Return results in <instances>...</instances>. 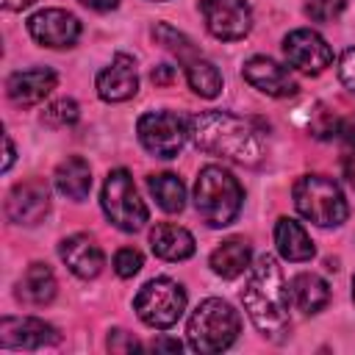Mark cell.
<instances>
[{
    "label": "cell",
    "instance_id": "obj_12",
    "mask_svg": "<svg viewBox=\"0 0 355 355\" xmlns=\"http://www.w3.org/2000/svg\"><path fill=\"white\" fill-rule=\"evenodd\" d=\"M58 330L36 316H3L0 319V347L6 349H42L58 344Z\"/></svg>",
    "mask_w": 355,
    "mask_h": 355
},
{
    "label": "cell",
    "instance_id": "obj_16",
    "mask_svg": "<svg viewBox=\"0 0 355 355\" xmlns=\"http://www.w3.org/2000/svg\"><path fill=\"white\" fill-rule=\"evenodd\" d=\"M58 255L61 261L67 263V269L83 280L89 277H97L105 266V255L100 250V244L86 236V233H75V236H67L61 244H58Z\"/></svg>",
    "mask_w": 355,
    "mask_h": 355
},
{
    "label": "cell",
    "instance_id": "obj_30",
    "mask_svg": "<svg viewBox=\"0 0 355 355\" xmlns=\"http://www.w3.org/2000/svg\"><path fill=\"white\" fill-rule=\"evenodd\" d=\"M338 78H341V83L349 92H355V47H349L341 55V61H338Z\"/></svg>",
    "mask_w": 355,
    "mask_h": 355
},
{
    "label": "cell",
    "instance_id": "obj_33",
    "mask_svg": "<svg viewBox=\"0 0 355 355\" xmlns=\"http://www.w3.org/2000/svg\"><path fill=\"white\" fill-rule=\"evenodd\" d=\"M78 3H83L86 8H94V11H111V8H116L119 0H78Z\"/></svg>",
    "mask_w": 355,
    "mask_h": 355
},
{
    "label": "cell",
    "instance_id": "obj_13",
    "mask_svg": "<svg viewBox=\"0 0 355 355\" xmlns=\"http://www.w3.org/2000/svg\"><path fill=\"white\" fill-rule=\"evenodd\" d=\"M50 211V191L42 180L17 183L6 200V214L14 225H39Z\"/></svg>",
    "mask_w": 355,
    "mask_h": 355
},
{
    "label": "cell",
    "instance_id": "obj_36",
    "mask_svg": "<svg viewBox=\"0 0 355 355\" xmlns=\"http://www.w3.org/2000/svg\"><path fill=\"white\" fill-rule=\"evenodd\" d=\"M36 0H3V6L8 8V11H22V8H28V6H33Z\"/></svg>",
    "mask_w": 355,
    "mask_h": 355
},
{
    "label": "cell",
    "instance_id": "obj_6",
    "mask_svg": "<svg viewBox=\"0 0 355 355\" xmlns=\"http://www.w3.org/2000/svg\"><path fill=\"white\" fill-rule=\"evenodd\" d=\"M133 308H136L139 319L147 327L166 330V327H172L183 316V311H186V291H183L180 283H175L169 277H153L133 297Z\"/></svg>",
    "mask_w": 355,
    "mask_h": 355
},
{
    "label": "cell",
    "instance_id": "obj_2",
    "mask_svg": "<svg viewBox=\"0 0 355 355\" xmlns=\"http://www.w3.org/2000/svg\"><path fill=\"white\" fill-rule=\"evenodd\" d=\"M288 297L291 288L286 286L277 261L272 255H261L247 272L241 302L252 324L272 341H280L291 327Z\"/></svg>",
    "mask_w": 355,
    "mask_h": 355
},
{
    "label": "cell",
    "instance_id": "obj_35",
    "mask_svg": "<svg viewBox=\"0 0 355 355\" xmlns=\"http://www.w3.org/2000/svg\"><path fill=\"white\" fill-rule=\"evenodd\" d=\"M3 141H6V161H3V169L8 172V169H11V164H14V144H11V139H8V136H3Z\"/></svg>",
    "mask_w": 355,
    "mask_h": 355
},
{
    "label": "cell",
    "instance_id": "obj_11",
    "mask_svg": "<svg viewBox=\"0 0 355 355\" xmlns=\"http://www.w3.org/2000/svg\"><path fill=\"white\" fill-rule=\"evenodd\" d=\"M28 33L42 47H72L80 36V22L64 8H42L28 19Z\"/></svg>",
    "mask_w": 355,
    "mask_h": 355
},
{
    "label": "cell",
    "instance_id": "obj_15",
    "mask_svg": "<svg viewBox=\"0 0 355 355\" xmlns=\"http://www.w3.org/2000/svg\"><path fill=\"white\" fill-rule=\"evenodd\" d=\"M136 89H139L136 61L128 53H116L111 64L97 75V94L105 103H125L136 94Z\"/></svg>",
    "mask_w": 355,
    "mask_h": 355
},
{
    "label": "cell",
    "instance_id": "obj_10",
    "mask_svg": "<svg viewBox=\"0 0 355 355\" xmlns=\"http://www.w3.org/2000/svg\"><path fill=\"white\" fill-rule=\"evenodd\" d=\"M283 55L288 67L305 72V75H319L333 64V50L330 44L311 28H297L283 39Z\"/></svg>",
    "mask_w": 355,
    "mask_h": 355
},
{
    "label": "cell",
    "instance_id": "obj_25",
    "mask_svg": "<svg viewBox=\"0 0 355 355\" xmlns=\"http://www.w3.org/2000/svg\"><path fill=\"white\" fill-rule=\"evenodd\" d=\"M186 80H189L191 92L200 94V97H205V100H211V97H216L222 92V75H219V69L208 58H200V55L186 64Z\"/></svg>",
    "mask_w": 355,
    "mask_h": 355
},
{
    "label": "cell",
    "instance_id": "obj_29",
    "mask_svg": "<svg viewBox=\"0 0 355 355\" xmlns=\"http://www.w3.org/2000/svg\"><path fill=\"white\" fill-rule=\"evenodd\" d=\"M139 269H141V252H139V250L122 247V250L114 255V272H116L119 277H133Z\"/></svg>",
    "mask_w": 355,
    "mask_h": 355
},
{
    "label": "cell",
    "instance_id": "obj_5",
    "mask_svg": "<svg viewBox=\"0 0 355 355\" xmlns=\"http://www.w3.org/2000/svg\"><path fill=\"white\" fill-rule=\"evenodd\" d=\"M291 197L297 211L319 227H338L349 214L344 191L333 178H324V175H302L294 183Z\"/></svg>",
    "mask_w": 355,
    "mask_h": 355
},
{
    "label": "cell",
    "instance_id": "obj_3",
    "mask_svg": "<svg viewBox=\"0 0 355 355\" xmlns=\"http://www.w3.org/2000/svg\"><path fill=\"white\" fill-rule=\"evenodd\" d=\"M244 202V189L236 175L225 166H202L194 183V208L208 227L230 225Z\"/></svg>",
    "mask_w": 355,
    "mask_h": 355
},
{
    "label": "cell",
    "instance_id": "obj_21",
    "mask_svg": "<svg viewBox=\"0 0 355 355\" xmlns=\"http://www.w3.org/2000/svg\"><path fill=\"white\" fill-rule=\"evenodd\" d=\"M17 297L28 305H47L55 297V275L47 263H31L17 283Z\"/></svg>",
    "mask_w": 355,
    "mask_h": 355
},
{
    "label": "cell",
    "instance_id": "obj_23",
    "mask_svg": "<svg viewBox=\"0 0 355 355\" xmlns=\"http://www.w3.org/2000/svg\"><path fill=\"white\" fill-rule=\"evenodd\" d=\"M291 297L297 308L311 316V313H319L330 302V286L313 272H300L291 280Z\"/></svg>",
    "mask_w": 355,
    "mask_h": 355
},
{
    "label": "cell",
    "instance_id": "obj_34",
    "mask_svg": "<svg viewBox=\"0 0 355 355\" xmlns=\"http://www.w3.org/2000/svg\"><path fill=\"white\" fill-rule=\"evenodd\" d=\"M150 347H153V349H172V352H180V341H175V338H158V341H153Z\"/></svg>",
    "mask_w": 355,
    "mask_h": 355
},
{
    "label": "cell",
    "instance_id": "obj_17",
    "mask_svg": "<svg viewBox=\"0 0 355 355\" xmlns=\"http://www.w3.org/2000/svg\"><path fill=\"white\" fill-rule=\"evenodd\" d=\"M58 78L53 69L47 67H31V69H19L8 78L6 83V92H8V100L19 108H28V105H36L42 103L53 89H55Z\"/></svg>",
    "mask_w": 355,
    "mask_h": 355
},
{
    "label": "cell",
    "instance_id": "obj_4",
    "mask_svg": "<svg viewBox=\"0 0 355 355\" xmlns=\"http://www.w3.org/2000/svg\"><path fill=\"white\" fill-rule=\"evenodd\" d=\"M239 333H241L239 313L233 311L230 302H225L219 297L202 300L194 308V313L189 316V327H186L189 347L194 352H202V355L227 349L239 338Z\"/></svg>",
    "mask_w": 355,
    "mask_h": 355
},
{
    "label": "cell",
    "instance_id": "obj_8",
    "mask_svg": "<svg viewBox=\"0 0 355 355\" xmlns=\"http://www.w3.org/2000/svg\"><path fill=\"white\" fill-rule=\"evenodd\" d=\"M136 133L141 147L155 158H175L189 139V122L172 111H147L139 119Z\"/></svg>",
    "mask_w": 355,
    "mask_h": 355
},
{
    "label": "cell",
    "instance_id": "obj_18",
    "mask_svg": "<svg viewBox=\"0 0 355 355\" xmlns=\"http://www.w3.org/2000/svg\"><path fill=\"white\" fill-rule=\"evenodd\" d=\"M150 247L164 261H186L194 255V236L172 222H161L150 230Z\"/></svg>",
    "mask_w": 355,
    "mask_h": 355
},
{
    "label": "cell",
    "instance_id": "obj_7",
    "mask_svg": "<svg viewBox=\"0 0 355 355\" xmlns=\"http://www.w3.org/2000/svg\"><path fill=\"white\" fill-rule=\"evenodd\" d=\"M100 202H103V211L111 219V225H116L125 233L141 230L147 216H150L128 169H111L108 172L105 183H103V200Z\"/></svg>",
    "mask_w": 355,
    "mask_h": 355
},
{
    "label": "cell",
    "instance_id": "obj_19",
    "mask_svg": "<svg viewBox=\"0 0 355 355\" xmlns=\"http://www.w3.org/2000/svg\"><path fill=\"white\" fill-rule=\"evenodd\" d=\"M275 244H277V252L286 258V261H294V263H302V261H311L316 255V247L311 241V236L305 233V227L288 216H280L277 225H275Z\"/></svg>",
    "mask_w": 355,
    "mask_h": 355
},
{
    "label": "cell",
    "instance_id": "obj_31",
    "mask_svg": "<svg viewBox=\"0 0 355 355\" xmlns=\"http://www.w3.org/2000/svg\"><path fill=\"white\" fill-rule=\"evenodd\" d=\"M108 349H111V352H133V349H141V344H139L133 336H128L125 330H111V336H108Z\"/></svg>",
    "mask_w": 355,
    "mask_h": 355
},
{
    "label": "cell",
    "instance_id": "obj_26",
    "mask_svg": "<svg viewBox=\"0 0 355 355\" xmlns=\"http://www.w3.org/2000/svg\"><path fill=\"white\" fill-rule=\"evenodd\" d=\"M153 36H155V42H158V44H164L166 50H172V53H175L178 58H183L186 64L197 58V47L191 44V39H186V36H183L180 31H175L172 25L158 22V25L153 28Z\"/></svg>",
    "mask_w": 355,
    "mask_h": 355
},
{
    "label": "cell",
    "instance_id": "obj_28",
    "mask_svg": "<svg viewBox=\"0 0 355 355\" xmlns=\"http://www.w3.org/2000/svg\"><path fill=\"white\" fill-rule=\"evenodd\" d=\"M305 11L313 22H333L344 11V0H305Z\"/></svg>",
    "mask_w": 355,
    "mask_h": 355
},
{
    "label": "cell",
    "instance_id": "obj_9",
    "mask_svg": "<svg viewBox=\"0 0 355 355\" xmlns=\"http://www.w3.org/2000/svg\"><path fill=\"white\" fill-rule=\"evenodd\" d=\"M200 11L208 33L222 42L244 39L252 28V11L247 0H202Z\"/></svg>",
    "mask_w": 355,
    "mask_h": 355
},
{
    "label": "cell",
    "instance_id": "obj_20",
    "mask_svg": "<svg viewBox=\"0 0 355 355\" xmlns=\"http://www.w3.org/2000/svg\"><path fill=\"white\" fill-rule=\"evenodd\" d=\"M53 180H55V189H58L67 200H75V202L86 200L89 191H92V169H89V164H86L83 158H78V155H69L67 161H61V164L55 166Z\"/></svg>",
    "mask_w": 355,
    "mask_h": 355
},
{
    "label": "cell",
    "instance_id": "obj_32",
    "mask_svg": "<svg viewBox=\"0 0 355 355\" xmlns=\"http://www.w3.org/2000/svg\"><path fill=\"white\" fill-rule=\"evenodd\" d=\"M150 78H153V83H155V86H166V83H172L175 69H172L169 64H161V67H155V69H153V75H150Z\"/></svg>",
    "mask_w": 355,
    "mask_h": 355
},
{
    "label": "cell",
    "instance_id": "obj_14",
    "mask_svg": "<svg viewBox=\"0 0 355 355\" xmlns=\"http://www.w3.org/2000/svg\"><path fill=\"white\" fill-rule=\"evenodd\" d=\"M241 75H244V80L250 86H255L258 92H263L269 97H291V94H297V80L288 75V69L280 67L277 61L266 58V55H252L250 61H244Z\"/></svg>",
    "mask_w": 355,
    "mask_h": 355
},
{
    "label": "cell",
    "instance_id": "obj_37",
    "mask_svg": "<svg viewBox=\"0 0 355 355\" xmlns=\"http://www.w3.org/2000/svg\"><path fill=\"white\" fill-rule=\"evenodd\" d=\"M352 302H355V277H352Z\"/></svg>",
    "mask_w": 355,
    "mask_h": 355
},
{
    "label": "cell",
    "instance_id": "obj_24",
    "mask_svg": "<svg viewBox=\"0 0 355 355\" xmlns=\"http://www.w3.org/2000/svg\"><path fill=\"white\" fill-rule=\"evenodd\" d=\"M150 194L155 197L158 208L166 214H178L186 205V186L175 172H161V175H150L147 178Z\"/></svg>",
    "mask_w": 355,
    "mask_h": 355
},
{
    "label": "cell",
    "instance_id": "obj_1",
    "mask_svg": "<svg viewBox=\"0 0 355 355\" xmlns=\"http://www.w3.org/2000/svg\"><path fill=\"white\" fill-rule=\"evenodd\" d=\"M189 136L197 150L208 155H219L236 164H258L263 155V133L250 122L230 111H202L189 119Z\"/></svg>",
    "mask_w": 355,
    "mask_h": 355
},
{
    "label": "cell",
    "instance_id": "obj_22",
    "mask_svg": "<svg viewBox=\"0 0 355 355\" xmlns=\"http://www.w3.org/2000/svg\"><path fill=\"white\" fill-rule=\"evenodd\" d=\"M250 258H252V252L244 239H227L211 252L208 263L219 277L230 280V277H239L244 269H250Z\"/></svg>",
    "mask_w": 355,
    "mask_h": 355
},
{
    "label": "cell",
    "instance_id": "obj_27",
    "mask_svg": "<svg viewBox=\"0 0 355 355\" xmlns=\"http://www.w3.org/2000/svg\"><path fill=\"white\" fill-rule=\"evenodd\" d=\"M78 114H80V111H78V103L69 100V97H61V100H55V103H50V105L44 108L42 122L50 125V128H67V125L78 122Z\"/></svg>",
    "mask_w": 355,
    "mask_h": 355
}]
</instances>
